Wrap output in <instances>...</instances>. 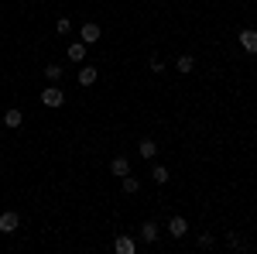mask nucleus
Listing matches in <instances>:
<instances>
[{
  "mask_svg": "<svg viewBox=\"0 0 257 254\" xmlns=\"http://www.w3.org/2000/svg\"><path fill=\"white\" fill-rule=\"evenodd\" d=\"M237 38H240V48H243L247 55H257V28H243Z\"/></svg>",
  "mask_w": 257,
  "mask_h": 254,
  "instance_id": "f257e3e1",
  "label": "nucleus"
},
{
  "mask_svg": "<svg viewBox=\"0 0 257 254\" xmlns=\"http://www.w3.org/2000/svg\"><path fill=\"white\" fill-rule=\"evenodd\" d=\"M18 227H21V213H14V210L0 213V234H14Z\"/></svg>",
  "mask_w": 257,
  "mask_h": 254,
  "instance_id": "f03ea898",
  "label": "nucleus"
},
{
  "mask_svg": "<svg viewBox=\"0 0 257 254\" xmlns=\"http://www.w3.org/2000/svg\"><path fill=\"white\" fill-rule=\"evenodd\" d=\"M41 103L45 107H62L65 103V93H62L59 86H48V90H41Z\"/></svg>",
  "mask_w": 257,
  "mask_h": 254,
  "instance_id": "7ed1b4c3",
  "label": "nucleus"
},
{
  "mask_svg": "<svg viewBox=\"0 0 257 254\" xmlns=\"http://www.w3.org/2000/svg\"><path fill=\"white\" fill-rule=\"evenodd\" d=\"M185 234H189V220H185V216H172V220H168V237L182 240Z\"/></svg>",
  "mask_w": 257,
  "mask_h": 254,
  "instance_id": "20e7f679",
  "label": "nucleus"
},
{
  "mask_svg": "<svg viewBox=\"0 0 257 254\" xmlns=\"http://www.w3.org/2000/svg\"><path fill=\"white\" fill-rule=\"evenodd\" d=\"M158 234H161V227L155 223V220H144V223H141V240H144V244H155Z\"/></svg>",
  "mask_w": 257,
  "mask_h": 254,
  "instance_id": "39448f33",
  "label": "nucleus"
},
{
  "mask_svg": "<svg viewBox=\"0 0 257 254\" xmlns=\"http://www.w3.org/2000/svg\"><path fill=\"white\" fill-rule=\"evenodd\" d=\"M113 251H117V254H134V251H138V240L127 237V234H120L117 240H113Z\"/></svg>",
  "mask_w": 257,
  "mask_h": 254,
  "instance_id": "423d86ee",
  "label": "nucleus"
},
{
  "mask_svg": "<svg viewBox=\"0 0 257 254\" xmlns=\"http://www.w3.org/2000/svg\"><path fill=\"white\" fill-rule=\"evenodd\" d=\"M96 79H99L96 65H86V62H82V65H79V86H93Z\"/></svg>",
  "mask_w": 257,
  "mask_h": 254,
  "instance_id": "0eeeda50",
  "label": "nucleus"
},
{
  "mask_svg": "<svg viewBox=\"0 0 257 254\" xmlns=\"http://www.w3.org/2000/svg\"><path fill=\"white\" fill-rule=\"evenodd\" d=\"M86 48H89L86 41H72V45H69V52H65L69 62H86Z\"/></svg>",
  "mask_w": 257,
  "mask_h": 254,
  "instance_id": "6e6552de",
  "label": "nucleus"
},
{
  "mask_svg": "<svg viewBox=\"0 0 257 254\" xmlns=\"http://www.w3.org/2000/svg\"><path fill=\"white\" fill-rule=\"evenodd\" d=\"M21 124H24V114H21L18 107H11V110L4 114V127H11V131H18Z\"/></svg>",
  "mask_w": 257,
  "mask_h": 254,
  "instance_id": "1a4fd4ad",
  "label": "nucleus"
},
{
  "mask_svg": "<svg viewBox=\"0 0 257 254\" xmlns=\"http://www.w3.org/2000/svg\"><path fill=\"white\" fill-rule=\"evenodd\" d=\"M120 186H123V193H127V196H138V193H141V179H138V176H131V172L120 179Z\"/></svg>",
  "mask_w": 257,
  "mask_h": 254,
  "instance_id": "9d476101",
  "label": "nucleus"
},
{
  "mask_svg": "<svg viewBox=\"0 0 257 254\" xmlns=\"http://www.w3.org/2000/svg\"><path fill=\"white\" fill-rule=\"evenodd\" d=\"M110 172H113V176H120V179H123V176H127V172H131V161H127V158H123V155H117V158H113V161H110Z\"/></svg>",
  "mask_w": 257,
  "mask_h": 254,
  "instance_id": "9b49d317",
  "label": "nucleus"
},
{
  "mask_svg": "<svg viewBox=\"0 0 257 254\" xmlns=\"http://www.w3.org/2000/svg\"><path fill=\"white\" fill-rule=\"evenodd\" d=\"M82 41H86V45H96L99 41V24H93V21L82 24Z\"/></svg>",
  "mask_w": 257,
  "mask_h": 254,
  "instance_id": "f8f14e48",
  "label": "nucleus"
},
{
  "mask_svg": "<svg viewBox=\"0 0 257 254\" xmlns=\"http://www.w3.org/2000/svg\"><path fill=\"white\" fill-rule=\"evenodd\" d=\"M138 155L141 158H155V155H158V144H155L151 137H144V141L138 144Z\"/></svg>",
  "mask_w": 257,
  "mask_h": 254,
  "instance_id": "ddd939ff",
  "label": "nucleus"
},
{
  "mask_svg": "<svg viewBox=\"0 0 257 254\" xmlns=\"http://www.w3.org/2000/svg\"><path fill=\"white\" fill-rule=\"evenodd\" d=\"M175 69H178V72H182V76H189V72L196 69V59H192V55H178Z\"/></svg>",
  "mask_w": 257,
  "mask_h": 254,
  "instance_id": "4468645a",
  "label": "nucleus"
},
{
  "mask_svg": "<svg viewBox=\"0 0 257 254\" xmlns=\"http://www.w3.org/2000/svg\"><path fill=\"white\" fill-rule=\"evenodd\" d=\"M151 179H155V182H158V186H165V182H168V168H165V165H155V168H151Z\"/></svg>",
  "mask_w": 257,
  "mask_h": 254,
  "instance_id": "2eb2a0df",
  "label": "nucleus"
},
{
  "mask_svg": "<svg viewBox=\"0 0 257 254\" xmlns=\"http://www.w3.org/2000/svg\"><path fill=\"white\" fill-rule=\"evenodd\" d=\"M45 79H48V82H59V79H62V65H55V62L45 65Z\"/></svg>",
  "mask_w": 257,
  "mask_h": 254,
  "instance_id": "dca6fc26",
  "label": "nucleus"
},
{
  "mask_svg": "<svg viewBox=\"0 0 257 254\" xmlns=\"http://www.w3.org/2000/svg\"><path fill=\"white\" fill-rule=\"evenodd\" d=\"M55 31H59V35H69V31H72V21H69V18H59V21H55Z\"/></svg>",
  "mask_w": 257,
  "mask_h": 254,
  "instance_id": "f3484780",
  "label": "nucleus"
},
{
  "mask_svg": "<svg viewBox=\"0 0 257 254\" xmlns=\"http://www.w3.org/2000/svg\"><path fill=\"white\" fill-rule=\"evenodd\" d=\"M213 244H216V237H213V234H199V247H202V251H209Z\"/></svg>",
  "mask_w": 257,
  "mask_h": 254,
  "instance_id": "a211bd4d",
  "label": "nucleus"
},
{
  "mask_svg": "<svg viewBox=\"0 0 257 254\" xmlns=\"http://www.w3.org/2000/svg\"><path fill=\"white\" fill-rule=\"evenodd\" d=\"M226 244H230V247H243V240H240V234H233V230H230V234H226Z\"/></svg>",
  "mask_w": 257,
  "mask_h": 254,
  "instance_id": "6ab92c4d",
  "label": "nucleus"
},
{
  "mask_svg": "<svg viewBox=\"0 0 257 254\" xmlns=\"http://www.w3.org/2000/svg\"><path fill=\"white\" fill-rule=\"evenodd\" d=\"M148 69L158 76V72H165V62H161V59H151V62H148Z\"/></svg>",
  "mask_w": 257,
  "mask_h": 254,
  "instance_id": "aec40b11",
  "label": "nucleus"
}]
</instances>
